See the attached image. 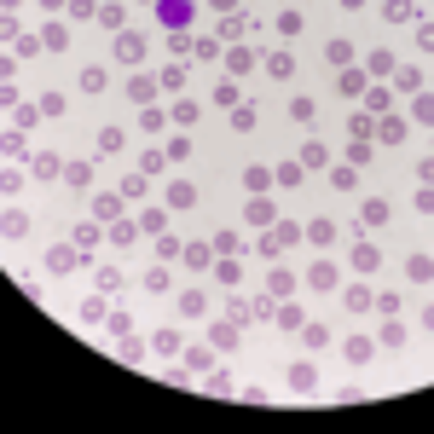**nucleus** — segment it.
Segmentation results:
<instances>
[{"label":"nucleus","mask_w":434,"mask_h":434,"mask_svg":"<svg viewBox=\"0 0 434 434\" xmlns=\"http://www.w3.org/2000/svg\"><path fill=\"white\" fill-rule=\"evenodd\" d=\"M29 168H35V180H53V174H64V163H58V156H53V151H41V156H35V163H29Z\"/></svg>","instance_id":"7"},{"label":"nucleus","mask_w":434,"mask_h":434,"mask_svg":"<svg viewBox=\"0 0 434 434\" xmlns=\"http://www.w3.org/2000/svg\"><path fill=\"white\" fill-rule=\"evenodd\" d=\"M82 318H87V325H99V318H105V301L87 296V301H82Z\"/></svg>","instance_id":"19"},{"label":"nucleus","mask_w":434,"mask_h":434,"mask_svg":"<svg viewBox=\"0 0 434 434\" xmlns=\"http://www.w3.org/2000/svg\"><path fill=\"white\" fill-rule=\"evenodd\" d=\"M296 289V272H272V296H289Z\"/></svg>","instance_id":"21"},{"label":"nucleus","mask_w":434,"mask_h":434,"mask_svg":"<svg viewBox=\"0 0 434 434\" xmlns=\"http://www.w3.org/2000/svg\"><path fill=\"white\" fill-rule=\"evenodd\" d=\"M122 145H127V139H122V127H105V134H99V156H116Z\"/></svg>","instance_id":"9"},{"label":"nucleus","mask_w":434,"mask_h":434,"mask_svg":"<svg viewBox=\"0 0 434 434\" xmlns=\"http://www.w3.org/2000/svg\"><path fill=\"white\" fill-rule=\"evenodd\" d=\"M64 180H70V186H75V191H82V186H87V180H93V168H87V163H70V168H64Z\"/></svg>","instance_id":"15"},{"label":"nucleus","mask_w":434,"mask_h":434,"mask_svg":"<svg viewBox=\"0 0 434 434\" xmlns=\"http://www.w3.org/2000/svg\"><path fill=\"white\" fill-rule=\"evenodd\" d=\"M313 382H318V377H313V365H289V388H296V394H307Z\"/></svg>","instance_id":"8"},{"label":"nucleus","mask_w":434,"mask_h":434,"mask_svg":"<svg viewBox=\"0 0 434 434\" xmlns=\"http://www.w3.org/2000/svg\"><path fill=\"white\" fill-rule=\"evenodd\" d=\"M272 180H278V186H296V180H301V163H284L278 174H272Z\"/></svg>","instance_id":"22"},{"label":"nucleus","mask_w":434,"mask_h":434,"mask_svg":"<svg viewBox=\"0 0 434 434\" xmlns=\"http://www.w3.org/2000/svg\"><path fill=\"white\" fill-rule=\"evenodd\" d=\"M388 220V203H365V226H382Z\"/></svg>","instance_id":"20"},{"label":"nucleus","mask_w":434,"mask_h":434,"mask_svg":"<svg viewBox=\"0 0 434 434\" xmlns=\"http://www.w3.org/2000/svg\"><path fill=\"white\" fill-rule=\"evenodd\" d=\"M41 6H46V12H58V6H64V0H41Z\"/></svg>","instance_id":"25"},{"label":"nucleus","mask_w":434,"mask_h":434,"mask_svg":"<svg viewBox=\"0 0 434 434\" xmlns=\"http://www.w3.org/2000/svg\"><path fill=\"white\" fill-rule=\"evenodd\" d=\"M215 255H237V232H220L215 237Z\"/></svg>","instance_id":"23"},{"label":"nucleus","mask_w":434,"mask_h":434,"mask_svg":"<svg viewBox=\"0 0 434 434\" xmlns=\"http://www.w3.org/2000/svg\"><path fill=\"white\" fill-rule=\"evenodd\" d=\"M406 278L411 284H428V255H411V261H406Z\"/></svg>","instance_id":"12"},{"label":"nucleus","mask_w":434,"mask_h":434,"mask_svg":"<svg viewBox=\"0 0 434 434\" xmlns=\"http://www.w3.org/2000/svg\"><path fill=\"white\" fill-rule=\"evenodd\" d=\"M307 237H313V244H336V220H313Z\"/></svg>","instance_id":"11"},{"label":"nucleus","mask_w":434,"mask_h":434,"mask_svg":"<svg viewBox=\"0 0 434 434\" xmlns=\"http://www.w3.org/2000/svg\"><path fill=\"white\" fill-rule=\"evenodd\" d=\"M0 232H6V237H24L29 220H24V215H6V220H0Z\"/></svg>","instance_id":"18"},{"label":"nucleus","mask_w":434,"mask_h":434,"mask_svg":"<svg viewBox=\"0 0 434 434\" xmlns=\"http://www.w3.org/2000/svg\"><path fill=\"white\" fill-rule=\"evenodd\" d=\"M145 46H151L145 35H134V29H122V35H116V58H122V64H134V58L145 53Z\"/></svg>","instance_id":"2"},{"label":"nucleus","mask_w":434,"mask_h":434,"mask_svg":"<svg viewBox=\"0 0 434 434\" xmlns=\"http://www.w3.org/2000/svg\"><path fill=\"white\" fill-rule=\"evenodd\" d=\"M382 266V255L371 249V244H359V249H353V272H377Z\"/></svg>","instance_id":"6"},{"label":"nucleus","mask_w":434,"mask_h":434,"mask_svg":"<svg viewBox=\"0 0 434 434\" xmlns=\"http://www.w3.org/2000/svg\"><path fill=\"white\" fill-rule=\"evenodd\" d=\"M215 347H237V318H226V325H215Z\"/></svg>","instance_id":"13"},{"label":"nucleus","mask_w":434,"mask_h":434,"mask_svg":"<svg viewBox=\"0 0 434 434\" xmlns=\"http://www.w3.org/2000/svg\"><path fill=\"white\" fill-rule=\"evenodd\" d=\"M301 237V226H289V220H278V226H272L266 237H261V255H272V261H278V249H289Z\"/></svg>","instance_id":"1"},{"label":"nucleus","mask_w":434,"mask_h":434,"mask_svg":"<svg viewBox=\"0 0 434 434\" xmlns=\"http://www.w3.org/2000/svg\"><path fill=\"white\" fill-rule=\"evenodd\" d=\"M215 6H220V12H226V18H232V6H237V0H215Z\"/></svg>","instance_id":"24"},{"label":"nucleus","mask_w":434,"mask_h":434,"mask_svg":"<svg viewBox=\"0 0 434 434\" xmlns=\"http://www.w3.org/2000/svg\"><path fill=\"white\" fill-rule=\"evenodd\" d=\"M307 284H313V289H336V284H342V272H336L330 261H318V266L307 272Z\"/></svg>","instance_id":"4"},{"label":"nucleus","mask_w":434,"mask_h":434,"mask_svg":"<svg viewBox=\"0 0 434 434\" xmlns=\"http://www.w3.org/2000/svg\"><path fill=\"white\" fill-rule=\"evenodd\" d=\"M127 99H134V105H151L156 99V82H151V75H134V82H127Z\"/></svg>","instance_id":"5"},{"label":"nucleus","mask_w":434,"mask_h":434,"mask_svg":"<svg viewBox=\"0 0 434 434\" xmlns=\"http://www.w3.org/2000/svg\"><path fill=\"white\" fill-rule=\"evenodd\" d=\"M266 70L272 75H289V70H296V53H266Z\"/></svg>","instance_id":"10"},{"label":"nucleus","mask_w":434,"mask_h":434,"mask_svg":"<svg viewBox=\"0 0 434 434\" xmlns=\"http://www.w3.org/2000/svg\"><path fill=\"white\" fill-rule=\"evenodd\" d=\"M244 186L249 191H266L272 186V168H244Z\"/></svg>","instance_id":"14"},{"label":"nucleus","mask_w":434,"mask_h":434,"mask_svg":"<svg viewBox=\"0 0 434 434\" xmlns=\"http://www.w3.org/2000/svg\"><path fill=\"white\" fill-rule=\"evenodd\" d=\"M191 203H197V191H191V186H174L168 191V208H191Z\"/></svg>","instance_id":"16"},{"label":"nucleus","mask_w":434,"mask_h":434,"mask_svg":"<svg viewBox=\"0 0 434 434\" xmlns=\"http://www.w3.org/2000/svg\"><path fill=\"white\" fill-rule=\"evenodd\" d=\"M163 24H168V29L191 24V0H163Z\"/></svg>","instance_id":"3"},{"label":"nucleus","mask_w":434,"mask_h":434,"mask_svg":"<svg viewBox=\"0 0 434 434\" xmlns=\"http://www.w3.org/2000/svg\"><path fill=\"white\" fill-rule=\"evenodd\" d=\"M347 359L365 365V359H371V342H365V336H353V342H347Z\"/></svg>","instance_id":"17"}]
</instances>
